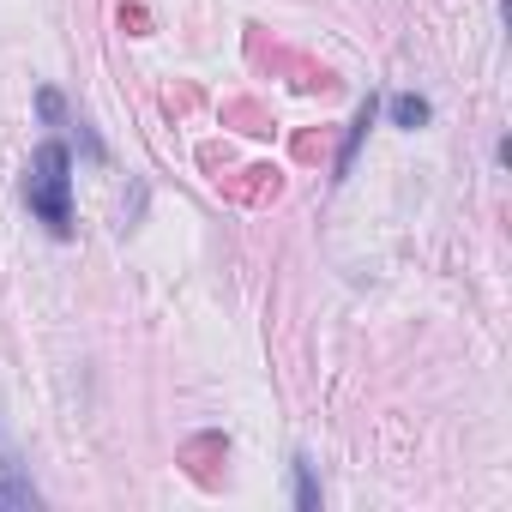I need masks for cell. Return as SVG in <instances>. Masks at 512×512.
Masks as SVG:
<instances>
[{
    "mask_svg": "<svg viewBox=\"0 0 512 512\" xmlns=\"http://www.w3.org/2000/svg\"><path fill=\"white\" fill-rule=\"evenodd\" d=\"M428 121H434V103H428V97H392V127L416 133V127H428Z\"/></svg>",
    "mask_w": 512,
    "mask_h": 512,
    "instance_id": "obj_4",
    "label": "cell"
},
{
    "mask_svg": "<svg viewBox=\"0 0 512 512\" xmlns=\"http://www.w3.org/2000/svg\"><path fill=\"white\" fill-rule=\"evenodd\" d=\"M0 506H37V488L25 476V458H0Z\"/></svg>",
    "mask_w": 512,
    "mask_h": 512,
    "instance_id": "obj_2",
    "label": "cell"
},
{
    "mask_svg": "<svg viewBox=\"0 0 512 512\" xmlns=\"http://www.w3.org/2000/svg\"><path fill=\"white\" fill-rule=\"evenodd\" d=\"M25 205L49 223V235H73V151L61 139H43L25 169Z\"/></svg>",
    "mask_w": 512,
    "mask_h": 512,
    "instance_id": "obj_1",
    "label": "cell"
},
{
    "mask_svg": "<svg viewBox=\"0 0 512 512\" xmlns=\"http://www.w3.org/2000/svg\"><path fill=\"white\" fill-rule=\"evenodd\" d=\"M37 115H43V121H61V115H67L61 91H37Z\"/></svg>",
    "mask_w": 512,
    "mask_h": 512,
    "instance_id": "obj_6",
    "label": "cell"
},
{
    "mask_svg": "<svg viewBox=\"0 0 512 512\" xmlns=\"http://www.w3.org/2000/svg\"><path fill=\"white\" fill-rule=\"evenodd\" d=\"M296 506H302V512H320V476H314V458H296Z\"/></svg>",
    "mask_w": 512,
    "mask_h": 512,
    "instance_id": "obj_5",
    "label": "cell"
},
{
    "mask_svg": "<svg viewBox=\"0 0 512 512\" xmlns=\"http://www.w3.org/2000/svg\"><path fill=\"white\" fill-rule=\"evenodd\" d=\"M368 127H374V97L356 109V121H350V133H344V151H338V175H332V181H344V175H350V163H356V151H362Z\"/></svg>",
    "mask_w": 512,
    "mask_h": 512,
    "instance_id": "obj_3",
    "label": "cell"
}]
</instances>
